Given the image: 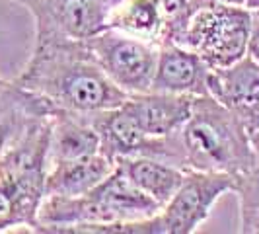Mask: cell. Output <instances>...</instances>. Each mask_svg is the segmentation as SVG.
<instances>
[{
    "label": "cell",
    "instance_id": "18",
    "mask_svg": "<svg viewBox=\"0 0 259 234\" xmlns=\"http://www.w3.org/2000/svg\"><path fill=\"white\" fill-rule=\"evenodd\" d=\"M247 57H251L259 65V8L251 10V27L247 41Z\"/></svg>",
    "mask_w": 259,
    "mask_h": 234
},
{
    "label": "cell",
    "instance_id": "21",
    "mask_svg": "<svg viewBox=\"0 0 259 234\" xmlns=\"http://www.w3.org/2000/svg\"><path fill=\"white\" fill-rule=\"evenodd\" d=\"M246 6L249 8V10H253V8H259V0H247Z\"/></svg>",
    "mask_w": 259,
    "mask_h": 234
},
{
    "label": "cell",
    "instance_id": "12",
    "mask_svg": "<svg viewBox=\"0 0 259 234\" xmlns=\"http://www.w3.org/2000/svg\"><path fill=\"white\" fill-rule=\"evenodd\" d=\"M115 162L104 152L74 158V160H59L47 166L45 176V195H84L92 191L98 183L105 180Z\"/></svg>",
    "mask_w": 259,
    "mask_h": 234
},
{
    "label": "cell",
    "instance_id": "14",
    "mask_svg": "<svg viewBox=\"0 0 259 234\" xmlns=\"http://www.w3.org/2000/svg\"><path fill=\"white\" fill-rule=\"evenodd\" d=\"M115 166L123 170L131 178V182L139 185L146 195H150L160 207H164L174 197L187 172L182 166H176L168 160L154 156L119 158L115 160Z\"/></svg>",
    "mask_w": 259,
    "mask_h": 234
},
{
    "label": "cell",
    "instance_id": "1",
    "mask_svg": "<svg viewBox=\"0 0 259 234\" xmlns=\"http://www.w3.org/2000/svg\"><path fill=\"white\" fill-rule=\"evenodd\" d=\"M14 82L37 94L53 109L84 115L113 109L129 98L104 72L86 39L35 41L27 65Z\"/></svg>",
    "mask_w": 259,
    "mask_h": 234
},
{
    "label": "cell",
    "instance_id": "8",
    "mask_svg": "<svg viewBox=\"0 0 259 234\" xmlns=\"http://www.w3.org/2000/svg\"><path fill=\"white\" fill-rule=\"evenodd\" d=\"M208 94L238 117L247 133L259 131V65L251 57L224 68H210Z\"/></svg>",
    "mask_w": 259,
    "mask_h": 234
},
{
    "label": "cell",
    "instance_id": "17",
    "mask_svg": "<svg viewBox=\"0 0 259 234\" xmlns=\"http://www.w3.org/2000/svg\"><path fill=\"white\" fill-rule=\"evenodd\" d=\"M156 6L162 20V43H178L193 14L191 0H156Z\"/></svg>",
    "mask_w": 259,
    "mask_h": 234
},
{
    "label": "cell",
    "instance_id": "10",
    "mask_svg": "<svg viewBox=\"0 0 259 234\" xmlns=\"http://www.w3.org/2000/svg\"><path fill=\"white\" fill-rule=\"evenodd\" d=\"M195 96L168 94V92H143L131 94L123 107L139 121L150 137H169L183 127L191 113Z\"/></svg>",
    "mask_w": 259,
    "mask_h": 234
},
{
    "label": "cell",
    "instance_id": "5",
    "mask_svg": "<svg viewBox=\"0 0 259 234\" xmlns=\"http://www.w3.org/2000/svg\"><path fill=\"white\" fill-rule=\"evenodd\" d=\"M96 61L109 80L127 94L152 90L158 43L129 35L115 27H104L86 39Z\"/></svg>",
    "mask_w": 259,
    "mask_h": 234
},
{
    "label": "cell",
    "instance_id": "20",
    "mask_svg": "<svg viewBox=\"0 0 259 234\" xmlns=\"http://www.w3.org/2000/svg\"><path fill=\"white\" fill-rule=\"evenodd\" d=\"M105 2V6H107V10H109V12H111V10H113V8H115L117 4H121V2H123V0H104Z\"/></svg>",
    "mask_w": 259,
    "mask_h": 234
},
{
    "label": "cell",
    "instance_id": "3",
    "mask_svg": "<svg viewBox=\"0 0 259 234\" xmlns=\"http://www.w3.org/2000/svg\"><path fill=\"white\" fill-rule=\"evenodd\" d=\"M49 164V115L29 123L0 156V232L24 226L37 232Z\"/></svg>",
    "mask_w": 259,
    "mask_h": 234
},
{
    "label": "cell",
    "instance_id": "15",
    "mask_svg": "<svg viewBox=\"0 0 259 234\" xmlns=\"http://www.w3.org/2000/svg\"><path fill=\"white\" fill-rule=\"evenodd\" d=\"M107 27H115L158 45L162 43V20L156 0H123L109 12Z\"/></svg>",
    "mask_w": 259,
    "mask_h": 234
},
{
    "label": "cell",
    "instance_id": "6",
    "mask_svg": "<svg viewBox=\"0 0 259 234\" xmlns=\"http://www.w3.org/2000/svg\"><path fill=\"white\" fill-rule=\"evenodd\" d=\"M226 193H236L234 176L187 170L178 191L158 213L164 234H193Z\"/></svg>",
    "mask_w": 259,
    "mask_h": 234
},
{
    "label": "cell",
    "instance_id": "7",
    "mask_svg": "<svg viewBox=\"0 0 259 234\" xmlns=\"http://www.w3.org/2000/svg\"><path fill=\"white\" fill-rule=\"evenodd\" d=\"M27 10L35 20V41L88 39L107 27L104 0H31Z\"/></svg>",
    "mask_w": 259,
    "mask_h": 234
},
{
    "label": "cell",
    "instance_id": "9",
    "mask_svg": "<svg viewBox=\"0 0 259 234\" xmlns=\"http://www.w3.org/2000/svg\"><path fill=\"white\" fill-rule=\"evenodd\" d=\"M208 65L182 43L166 41L158 45L152 90L183 94V96H203L208 94Z\"/></svg>",
    "mask_w": 259,
    "mask_h": 234
},
{
    "label": "cell",
    "instance_id": "11",
    "mask_svg": "<svg viewBox=\"0 0 259 234\" xmlns=\"http://www.w3.org/2000/svg\"><path fill=\"white\" fill-rule=\"evenodd\" d=\"M98 152H102V143L92 115L53 109L49 113V164Z\"/></svg>",
    "mask_w": 259,
    "mask_h": 234
},
{
    "label": "cell",
    "instance_id": "4",
    "mask_svg": "<svg viewBox=\"0 0 259 234\" xmlns=\"http://www.w3.org/2000/svg\"><path fill=\"white\" fill-rule=\"evenodd\" d=\"M251 10L238 4H210L195 10L182 43L195 51L208 68H224L247 55Z\"/></svg>",
    "mask_w": 259,
    "mask_h": 234
},
{
    "label": "cell",
    "instance_id": "13",
    "mask_svg": "<svg viewBox=\"0 0 259 234\" xmlns=\"http://www.w3.org/2000/svg\"><path fill=\"white\" fill-rule=\"evenodd\" d=\"M53 107L37 94L16 82L0 84V156L29 127L31 121L49 115Z\"/></svg>",
    "mask_w": 259,
    "mask_h": 234
},
{
    "label": "cell",
    "instance_id": "23",
    "mask_svg": "<svg viewBox=\"0 0 259 234\" xmlns=\"http://www.w3.org/2000/svg\"><path fill=\"white\" fill-rule=\"evenodd\" d=\"M2 82H4V80H2V78H0V84H2Z\"/></svg>",
    "mask_w": 259,
    "mask_h": 234
},
{
    "label": "cell",
    "instance_id": "19",
    "mask_svg": "<svg viewBox=\"0 0 259 234\" xmlns=\"http://www.w3.org/2000/svg\"><path fill=\"white\" fill-rule=\"evenodd\" d=\"M247 0H191V8L199 10L203 6H210V4H238V6H246Z\"/></svg>",
    "mask_w": 259,
    "mask_h": 234
},
{
    "label": "cell",
    "instance_id": "2",
    "mask_svg": "<svg viewBox=\"0 0 259 234\" xmlns=\"http://www.w3.org/2000/svg\"><path fill=\"white\" fill-rule=\"evenodd\" d=\"M178 137L185 170L221 172L238 180L253 162L251 139L244 123L210 94L195 96Z\"/></svg>",
    "mask_w": 259,
    "mask_h": 234
},
{
    "label": "cell",
    "instance_id": "16",
    "mask_svg": "<svg viewBox=\"0 0 259 234\" xmlns=\"http://www.w3.org/2000/svg\"><path fill=\"white\" fill-rule=\"evenodd\" d=\"M253 162L244 176L236 180V195L240 199V232L259 234V131L249 135Z\"/></svg>",
    "mask_w": 259,
    "mask_h": 234
},
{
    "label": "cell",
    "instance_id": "22",
    "mask_svg": "<svg viewBox=\"0 0 259 234\" xmlns=\"http://www.w3.org/2000/svg\"><path fill=\"white\" fill-rule=\"evenodd\" d=\"M8 2H18V4H22V6H29V2H31V0H8Z\"/></svg>",
    "mask_w": 259,
    "mask_h": 234
}]
</instances>
